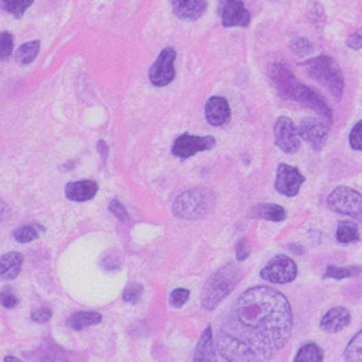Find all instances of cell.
I'll use <instances>...</instances> for the list:
<instances>
[{
  "mask_svg": "<svg viewBox=\"0 0 362 362\" xmlns=\"http://www.w3.org/2000/svg\"><path fill=\"white\" fill-rule=\"evenodd\" d=\"M293 330L290 302L278 290L258 286L243 292L219 326L217 350L228 362H263L276 357Z\"/></svg>",
  "mask_w": 362,
  "mask_h": 362,
  "instance_id": "1",
  "label": "cell"
},
{
  "mask_svg": "<svg viewBox=\"0 0 362 362\" xmlns=\"http://www.w3.org/2000/svg\"><path fill=\"white\" fill-rule=\"evenodd\" d=\"M269 77L272 85L275 86L276 93L280 94L282 99L293 100L300 105L310 108L316 114H319L322 119L326 120L328 126L333 123V112L332 108L328 106V103L324 100V97L316 93L307 85H304L295 74L289 69L284 63H274L269 68Z\"/></svg>",
  "mask_w": 362,
  "mask_h": 362,
  "instance_id": "2",
  "label": "cell"
},
{
  "mask_svg": "<svg viewBox=\"0 0 362 362\" xmlns=\"http://www.w3.org/2000/svg\"><path fill=\"white\" fill-rule=\"evenodd\" d=\"M241 278L243 270L235 263H230L228 266L218 269L215 274L209 276V280L204 284L202 295L203 307L206 310L217 309L218 304L235 289Z\"/></svg>",
  "mask_w": 362,
  "mask_h": 362,
  "instance_id": "3",
  "label": "cell"
},
{
  "mask_svg": "<svg viewBox=\"0 0 362 362\" xmlns=\"http://www.w3.org/2000/svg\"><path fill=\"white\" fill-rule=\"evenodd\" d=\"M304 69L307 71V74L312 77L315 82H318L319 85L324 86L328 93L333 95L336 101L342 99L346 88V80L342 75V71L339 68L338 62H336L330 56H318L313 59L302 63Z\"/></svg>",
  "mask_w": 362,
  "mask_h": 362,
  "instance_id": "4",
  "label": "cell"
},
{
  "mask_svg": "<svg viewBox=\"0 0 362 362\" xmlns=\"http://www.w3.org/2000/svg\"><path fill=\"white\" fill-rule=\"evenodd\" d=\"M213 200L209 191L192 189L187 191L173 202V215L183 219H197L204 217L212 209Z\"/></svg>",
  "mask_w": 362,
  "mask_h": 362,
  "instance_id": "5",
  "label": "cell"
},
{
  "mask_svg": "<svg viewBox=\"0 0 362 362\" xmlns=\"http://www.w3.org/2000/svg\"><path fill=\"white\" fill-rule=\"evenodd\" d=\"M328 209L362 221V193L347 186H339L327 197Z\"/></svg>",
  "mask_w": 362,
  "mask_h": 362,
  "instance_id": "6",
  "label": "cell"
},
{
  "mask_svg": "<svg viewBox=\"0 0 362 362\" xmlns=\"http://www.w3.org/2000/svg\"><path fill=\"white\" fill-rule=\"evenodd\" d=\"M260 275L272 284H287L298 276V266L290 256L276 255L266 264Z\"/></svg>",
  "mask_w": 362,
  "mask_h": 362,
  "instance_id": "7",
  "label": "cell"
},
{
  "mask_svg": "<svg viewBox=\"0 0 362 362\" xmlns=\"http://www.w3.org/2000/svg\"><path fill=\"white\" fill-rule=\"evenodd\" d=\"M176 60L177 51L173 48H165L161 51L157 60L149 69V80L154 86L165 88L171 85L176 79Z\"/></svg>",
  "mask_w": 362,
  "mask_h": 362,
  "instance_id": "8",
  "label": "cell"
},
{
  "mask_svg": "<svg viewBox=\"0 0 362 362\" xmlns=\"http://www.w3.org/2000/svg\"><path fill=\"white\" fill-rule=\"evenodd\" d=\"M218 16L224 28H248L250 23V12L243 0H219Z\"/></svg>",
  "mask_w": 362,
  "mask_h": 362,
  "instance_id": "9",
  "label": "cell"
},
{
  "mask_svg": "<svg viewBox=\"0 0 362 362\" xmlns=\"http://www.w3.org/2000/svg\"><path fill=\"white\" fill-rule=\"evenodd\" d=\"M215 147V138L212 135H206V137H198V135L192 134H183L177 137L172 145V154L176 157L186 160L191 158L198 152L210 151Z\"/></svg>",
  "mask_w": 362,
  "mask_h": 362,
  "instance_id": "10",
  "label": "cell"
},
{
  "mask_svg": "<svg viewBox=\"0 0 362 362\" xmlns=\"http://www.w3.org/2000/svg\"><path fill=\"white\" fill-rule=\"evenodd\" d=\"M275 143L284 154H296L301 147L300 129L289 117H280L274 128Z\"/></svg>",
  "mask_w": 362,
  "mask_h": 362,
  "instance_id": "11",
  "label": "cell"
},
{
  "mask_svg": "<svg viewBox=\"0 0 362 362\" xmlns=\"http://www.w3.org/2000/svg\"><path fill=\"white\" fill-rule=\"evenodd\" d=\"M304 181H306V177H304L300 169H296V167L286 163H281L278 166L275 189L278 193H281V195L296 197L300 193Z\"/></svg>",
  "mask_w": 362,
  "mask_h": 362,
  "instance_id": "12",
  "label": "cell"
},
{
  "mask_svg": "<svg viewBox=\"0 0 362 362\" xmlns=\"http://www.w3.org/2000/svg\"><path fill=\"white\" fill-rule=\"evenodd\" d=\"M300 135L304 141H307L313 151L319 152L327 143L328 125L318 119L306 117L300 125Z\"/></svg>",
  "mask_w": 362,
  "mask_h": 362,
  "instance_id": "13",
  "label": "cell"
},
{
  "mask_svg": "<svg viewBox=\"0 0 362 362\" xmlns=\"http://www.w3.org/2000/svg\"><path fill=\"white\" fill-rule=\"evenodd\" d=\"M173 16L181 21H198L208 10V0H171Z\"/></svg>",
  "mask_w": 362,
  "mask_h": 362,
  "instance_id": "14",
  "label": "cell"
},
{
  "mask_svg": "<svg viewBox=\"0 0 362 362\" xmlns=\"http://www.w3.org/2000/svg\"><path fill=\"white\" fill-rule=\"evenodd\" d=\"M204 114L206 120L210 126L219 128L226 125L230 120V106L229 101L224 99V97L213 95L208 100L204 106Z\"/></svg>",
  "mask_w": 362,
  "mask_h": 362,
  "instance_id": "15",
  "label": "cell"
},
{
  "mask_svg": "<svg viewBox=\"0 0 362 362\" xmlns=\"http://www.w3.org/2000/svg\"><path fill=\"white\" fill-rule=\"evenodd\" d=\"M99 191V184L93 180H82V181H71L64 187V195L71 202L85 203L93 200Z\"/></svg>",
  "mask_w": 362,
  "mask_h": 362,
  "instance_id": "16",
  "label": "cell"
},
{
  "mask_svg": "<svg viewBox=\"0 0 362 362\" xmlns=\"http://www.w3.org/2000/svg\"><path fill=\"white\" fill-rule=\"evenodd\" d=\"M352 315L346 307H333L322 316L321 330L327 333H338L350 324Z\"/></svg>",
  "mask_w": 362,
  "mask_h": 362,
  "instance_id": "17",
  "label": "cell"
},
{
  "mask_svg": "<svg viewBox=\"0 0 362 362\" xmlns=\"http://www.w3.org/2000/svg\"><path fill=\"white\" fill-rule=\"evenodd\" d=\"M23 264V255L19 254V252H10V254H5L0 258V276L5 281L16 280L21 274Z\"/></svg>",
  "mask_w": 362,
  "mask_h": 362,
  "instance_id": "18",
  "label": "cell"
},
{
  "mask_svg": "<svg viewBox=\"0 0 362 362\" xmlns=\"http://www.w3.org/2000/svg\"><path fill=\"white\" fill-rule=\"evenodd\" d=\"M103 319V316L97 312H86V310H82V312H75L69 316L67 319V326L71 330L80 332L85 330L88 327H93L100 324Z\"/></svg>",
  "mask_w": 362,
  "mask_h": 362,
  "instance_id": "19",
  "label": "cell"
},
{
  "mask_svg": "<svg viewBox=\"0 0 362 362\" xmlns=\"http://www.w3.org/2000/svg\"><path fill=\"white\" fill-rule=\"evenodd\" d=\"M195 362H212L215 361V347H213V336L212 327H208L200 336V341L193 354Z\"/></svg>",
  "mask_w": 362,
  "mask_h": 362,
  "instance_id": "20",
  "label": "cell"
},
{
  "mask_svg": "<svg viewBox=\"0 0 362 362\" xmlns=\"http://www.w3.org/2000/svg\"><path fill=\"white\" fill-rule=\"evenodd\" d=\"M254 215L267 219V221L281 223L287 218V212L278 204H261L254 210Z\"/></svg>",
  "mask_w": 362,
  "mask_h": 362,
  "instance_id": "21",
  "label": "cell"
},
{
  "mask_svg": "<svg viewBox=\"0 0 362 362\" xmlns=\"http://www.w3.org/2000/svg\"><path fill=\"white\" fill-rule=\"evenodd\" d=\"M40 51V40H31L19 47L14 54V60L19 64H29L36 60V57Z\"/></svg>",
  "mask_w": 362,
  "mask_h": 362,
  "instance_id": "22",
  "label": "cell"
},
{
  "mask_svg": "<svg viewBox=\"0 0 362 362\" xmlns=\"http://www.w3.org/2000/svg\"><path fill=\"white\" fill-rule=\"evenodd\" d=\"M359 229L352 221H341L336 229V240L341 244H350L359 241Z\"/></svg>",
  "mask_w": 362,
  "mask_h": 362,
  "instance_id": "23",
  "label": "cell"
},
{
  "mask_svg": "<svg viewBox=\"0 0 362 362\" xmlns=\"http://www.w3.org/2000/svg\"><path fill=\"white\" fill-rule=\"evenodd\" d=\"M293 361L295 362H322L324 361V352H322V348L318 344L309 342V344L302 346L300 348V352L296 353Z\"/></svg>",
  "mask_w": 362,
  "mask_h": 362,
  "instance_id": "24",
  "label": "cell"
},
{
  "mask_svg": "<svg viewBox=\"0 0 362 362\" xmlns=\"http://www.w3.org/2000/svg\"><path fill=\"white\" fill-rule=\"evenodd\" d=\"M45 229L40 228V226L37 224H25L21 226V228H17L14 230V240L17 243H22V244H27L37 240L38 237H40V232H43Z\"/></svg>",
  "mask_w": 362,
  "mask_h": 362,
  "instance_id": "25",
  "label": "cell"
},
{
  "mask_svg": "<svg viewBox=\"0 0 362 362\" xmlns=\"http://www.w3.org/2000/svg\"><path fill=\"white\" fill-rule=\"evenodd\" d=\"M344 361L362 362V330H359L348 342L344 350Z\"/></svg>",
  "mask_w": 362,
  "mask_h": 362,
  "instance_id": "26",
  "label": "cell"
},
{
  "mask_svg": "<svg viewBox=\"0 0 362 362\" xmlns=\"http://www.w3.org/2000/svg\"><path fill=\"white\" fill-rule=\"evenodd\" d=\"M362 269L359 266H347V267H338V266H328L326 269L324 278H333V280H344V278H357L361 275Z\"/></svg>",
  "mask_w": 362,
  "mask_h": 362,
  "instance_id": "27",
  "label": "cell"
},
{
  "mask_svg": "<svg viewBox=\"0 0 362 362\" xmlns=\"http://www.w3.org/2000/svg\"><path fill=\"white\" fill-rule=\"evenodd\" d=\"M34 3V0H2V6L5 11H8L11 16L16 19H22L29 6Z\"/></svg>",
  "mask_w": 362,
  "mask_h": 362,
  "instance_id": "28",
  "label": "cell"
},
{
  "mask_svg": "<svg viewBox=\"0 0 362 362\" xmlns=\"http://www.w3.org/2000/svg\"><path fill=\"white\" fill-rule=\"evenodd\" d=\"M307 17L310 23H313L315 27H322L326 23V12L324 8L318 2H312L309 6Z\"/></svg>",
  "mask_w": 362,
  "mask_h": 362,
  "instance_id": "29",
  "label": "cell"
},
{
  "mask_svg": "<svg viewBox=\"0 0 362 362\" xmlns=\"http://www.w3.org/2000/svg\"><path fill=\"white\" fill-rule=\"evenodd\" d=\"M141 295H143V286L138 282H131L123 290V301L129 304H137L141 298Z\"/></svg>",
  "mask_w": 362,
  "mask_h": 362,
  "instance_id": "30",
  "label": "cell"
},
{
  "mask_svg": "<svg viewBox=\"0 0 362 362\" xmlns=\"http://www.w3.org/2000/svg\"><path fill=\"white\" fill-rule=\"evenodd\" d=\"M290 49L293 51L295 56L298 57H304V56H309L310 53L313 51V45L310 43L309 38L306 37H298L295 38V40L290 43Z\"/></svg>",
  "mask_w": 362,
  "mask_h": 362,
  "instance_id": "31",
  "label": "cell"
},
{
  "mask_svg": "<svg viewBox=\"0 0 362 362\" xmlns=\"http://www.w3.org/2000/svg\"><path fill=\"white\" fill-rule=\"evenodd\" d=\"M2 48H0V57H2V60H8L11 54L14 53V38L10 34V32H2Z\"/></svg>",
  "mask_w": 362,
  "mask_h": 362,
  "instance_id": "32",
  "label": "cell"
},
{
  "mask_svg": "<svg viewBox=\"0 0 362 362\" xmlns=\"http://www.w3.org/2000/svg\"><path fill=\"white\" fill-rule=\"evenodd\" d=\"M348 143H350L353 151H362V120L353 126L350 137H348Z\"/></svg>",
  "mask_w": 362,
  "mask_h": 362,
  "instance_id": "33",
  "label": "cell"
},
{
  "mask_svg": "<svg viewBox=\"0 0 362 362\" xmlns=\"http://www.w3.org/2000/svg\"><path fill=\"white\" fill-rule=\"evenodd\" d=\"M191 296V292L187 289H176L173 292L171 293V306L176 307V309H180L183 307L184 304L187 302V300H189Z\"/></svg>",
  "mask_w": 362,
  "mask_h": 362,
  "instance_id": "34",
  "label": "cell"
},
{
  "mask_svg": "<svg viewBox=\"0 0 362 362\" xmlns=\"http://www.w3.org/2000/svg\"><path fill=\"white\" fill-rule=\"evenodd\" d=\"M109 212L112 213V215L117 217L120 221H129V215H128V210L125 206H123L119 200H112L111 203H109Z\"/></svg>",
  "mask_w": 362,
  "mask_h": 362,
  "instance_id": "35",
  "label": "cell"
},
{
  "mask_svg": "<svg viewBox=\"0 0 362 362\" xmlns=\"http://www.w3.org/2000/svg\"><path fill=\"white\" fill-rule=\"evenodd\" d=\"M51 318H53V310L47 307L37 309L31 313V319L34 322H38V324H45V322H48Z\"/></svg>",
  "mask_w": 362,
  "mask_h": 362,
  "instance_id": "36",
  "label": "cell"
},
{
  "mask_svg": "<svg viewBox=\"0 0 362 362\" xmlns=\"http://www.w3.org/2000/svg\"><path fill=\"white\" fill-rule=\"evenodd\" d=\"M250 255V244L248 240H241L237 244V261H244Z\"/></svg>",
  "mask_w": 362,
  "mask_h": 362,
  "instance_id": "37",
  "label": "cell"
},
{
  "mask_svg": "<svg viewBox=\"0 0 362 362\" xmlns=\"http://www.w3.org/2000/svg\"><path fill=\"white\" fill-rule=\"evenodd\" d=\"M347 47L352 49H361L362 48V28L357 29L353 34L347 38Z\"/></svg>",
  "mask_w": 362,
  "mask_h": 362,
  "instance_id": "38",
  "label": "cell"
},
{
  "mask_svg": "<svg viewBox=\"0 0 362 362\" xmlns=\"http://www.w3.org/2000/svg\"><path fill=\"white\" fill-rule=\"evenodd\" d=\"M19 304V298L14 295L11 293L10 290H3L2 292V306L5 309H14Z\"/></svg>",
  "mask_w": 362,
  "mask_h": 362,
  "instance_id": "39",
  "label": "cell"
},
{
  "mask_svg": "<svg viewBox=\"0 0 362 362\" xmlns=\"http://www.w3.org/2000/svg\"><path fill=\"white\" fill-rule=\"evenodd\" d=\"M97 147H99V152H101L103 158H106V155H108V146H106L105 141L100 140L99 143H97Z\"/></svg>",
  "mask_w": 362,
  "mask_h": 362,
  "instance_id": "40",
  "label": "cell"
},
{
  "mask_svg": "<svg viewBox=\"0 0 362 362\" xmlns=\"http://www.w3.org/2000/svg\"><path fill=\"white\" fill-rule=\"evenodd\" d=\"M11 361H16V362H21V359H17V358H12V357H6L3 359V362H11Z\"/></svg>",
  "mask_w": 362,
  "mask_h": 362,
  "instance_id": "41",
  "label": "cell"
}]
</instances>
